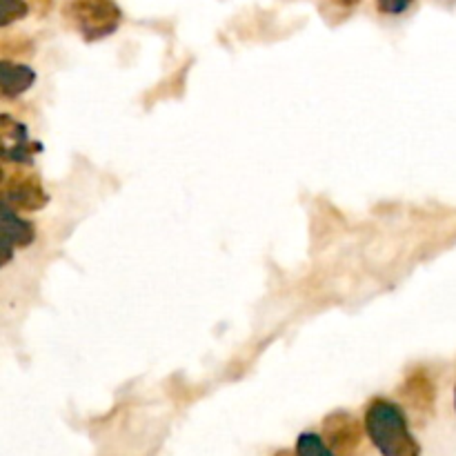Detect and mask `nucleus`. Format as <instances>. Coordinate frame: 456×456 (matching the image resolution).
Returning a JSON list of instances; mask_svg holds the SVG:
<instances>
[{
    "label": "nucleus",
    "instance_id": "nucleus-11",
    "mask_svg": "<svg viewBox=\"0 0 456 456\" xmlns=\"http://www.w3.org/2000/svg\"><path fill=\"white\" fill-rule=\"evenodd\" d=\"M414 0H377L379 12L387 13V16H401L412 7Z\"/></svg>",
    "mask_w": 456,
    "mask_h": 456
},
{
    "label": "nucleus",
    "instance_id": "nucleus-8",
    "mask_svg": "<svg viewBox=\"0 0 456 456\" xmlns=\"http://www.w3.org/2000/svg\"><path fill=\"white\" fill-rule=\"evenodd\" d=\"M401 392H403L405 399H408L414 408L421 410V412H432V408H435V383H432V379L428 377L423 370H417V372L410 374Z\"/></svg>",
    "mask_w": 456,
    "mask_h": 456
},
{
    "label": "nucleus",
    "instance_id": "nucleus-13",
    "mask_svg": "<svg viewBox=\"0 0 456 456\" xmlns=\"http://www.w3.org/2000/svg\"><path fill=\"white\" fill-rule=\"evenodd\" d=\"M274 456H298V454H292V452H288V450H281V452H276Z\"/></svg>",
    "mask_w": 456,
    "mask_h": 456
},
{
    "label": "nucleus",
    "instance_id": "nucleus-2",
    "mask_svg": "<svg viewBox=\"0 0 456 456\" xmlns=\"http://www.w3.org/2000/svg\"><path fill=\"white\" fill-rule=\"evenodd\" d=\"M62 16L87 43L107 38L123 22V12L114 0H67Z\"/></svg>",
    "mask_w": 456,
    "mask_h": 456
},
{
    "label": "nucleus",
    "instance_id": "nucleus-9",
    "mask_svg": "<svg viewBox=\"0 0 456 456\" xmlns=\"http://www.w3.org/2000/svg\"><path fill=\"white\" fill-rule=\"evenodd\" d=\"M297 454L298 456H337V452L325 444L323 435H314V432H303V435L298 436Z\"/></svg>",
    "mask_w": 456,
    "mask_h": 456
},
{
    "label": "nucleus",
    "instance_id": "nucleus-14",
    "mask_svg": "<svg viewBox=\"0 0 456 456\" xmlns=\"http://www.w3.org/2000/svg\"><path fill=\"white\" fill-rule=\"evenodd\" d=\"M454 405H456V390H454Z\"/></svg>",
    "mask_w": 456,
    "mask_h": 456
},
{
    "label": "nucleus",
    "instance_id": "nucleus-5",
    "mask_svg": "<svg viewBox=\"0 0 456 456\" xmlns=\"http://www.w3.org/2000/svg\"><path fill=\"white\" fill-rule=\"evenodd\" d=\"M3 123H0V136H3V154L4 160H12L18 165H31L34 163V154L43 150L40 142L29 141L27 127L12 116L3 114Z\"/></svg>",
    "mask_w": 456,
    "mask_h": 456
},
{
    "label": "nucleus",
    "instance_id": "nucleus-4",
    "mask_svg": "<svg viewBox=\"0 0 456 456\" xmlns=\"http://www.w3.org/2000/svg\"><path fill=\"white\" fill-rule=\"evenodd\" d=\"M4 205L16 212H40L49 203L43 183L34 174H13L3 185Z\"/></svg>",
    "mask_w": 456,
    "mask_h": 456
},
{
    "label": "nucleus",
    "instance_id": "nucleus-6",
    "mask_svg": "<svg viewBox=\"0 0 456 456\" xmlns=\"http://www.w3.org/2000/svg\"><path fill=\"white\" fill-rule=\"evenodd\" d=\"M3 227H4V263L12 261L13 249H25L34 243L36 239V227L29 221L20 216L16 209H12L9 205L3 208Z\"/></svg>",
    "mask_w": 456,
    "mask_h": 456
},
{
    "label": "nucleus",
    "instance_id": "nucleus-10",
    "mask_svg": "<svg viewBox=\"0 0 456 456\" xmlns=\"http://www.w3.org/2000/svg\"><path fill=\"white\" fill-rule=\"evenodd\" d=\"M29 13V4L25 0H3V16H0V25L9 27L12 22L22 20Z\"/></svg>",
    "mask_w": 456,
    "mask_h": 456
},
{
    "label": "nucleus",
    "instance_id": "nucleus-7",
    "mask_svg": "<svg viewBox=\"0 0 456 456\" xmlns=\"http://www.w3.org/2000/svg\"><path fill=\"white\" fill-rule=\"evenodd\" d=\"M36 83V71L29 65H16V62H0V92L4 98H18L29 92Z\"/></svg>",
    "mask_w": 456,
    "mask_h": 456
},
{
    "label": "nucleus",
    "instance_id": "nucleus-1",
    "mask_svg": "<svg viewBox=\"0 0 456 456\" xmlns=\"http://www.w3.org/2000/svg\"><path fill=\"white\" fill-rule=\"evenodd\" d=\"M365 432L381 456H421V445L410 432L405 412L392 401H370L365 410Z\"/></svg>",
    "mask_w": 456,
    "mask_h": 456
},
{
    "label": "nucleus",
    "instance_id": "nucleus-3",
    "mask_svg": "<svg viewBox=\"0 0 456 456\" xmlns=\"http://www.w3.org/2000/svg\"><path fill=\"white\" fill-rule=\"evenodd\" d=\"M323 439L337 456H354L363 441V426L354 414L338 410L325 417L323 421Z\"/></svg>",
    "mask_w": 456,
    "mask_h": 456
},
{
    "label": "nucleus",
    "instance_id": "nucleus-12",
    "mask_svg": "<svg viewBox=\"0 0 456 456\" xmlns=\"http://www.w3.org/2000/svg\"><path fill=\"white\" fill-rule=\"evenodd\" d=\"M334 4H337V7H346V9H352V7H356V4L361 3V0H332Z\"/></svg>",
    "mask_w": 456,
    "mask_h": 456
}]
</instances>
